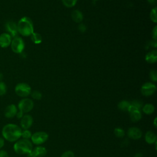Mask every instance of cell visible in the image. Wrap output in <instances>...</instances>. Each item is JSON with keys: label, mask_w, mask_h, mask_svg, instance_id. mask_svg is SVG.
<instances>
[{"label": "cell", "mask_w": 157, "mask_h": 157, "mask_svg": "<svg viewBox=\"0 0 157 157\" xmlns=\"http://www.w3.org/2000/svg\"><path fill=\"white\" fill-rule=\"evenodd\" d=\"M150 79L154 82H156L157 80V74L155 70H151L150 72Z\"/></svg>", "instance_id": "28"}, {"label": "cell", "mask_w": 157, "mask_h": 157, "mask_svg": "<svg viewBox=\"0 0 157 157\" xmlns=\"http://www.w3.org/2000/svg\"><path fill=\"white\" fill-rule=\"evenodd\" d=\"M33 118L30 115H25L21 118L20 125L24 129H28L33 124Z\"/></svg>", "instance_id": "13"}, {"label": "cell", "mask_w": 157, "mask_h": 157, "mask_svg": "<svg viewBox=\"0 0 157 157\" xmlns=\"http://www.w3.org/2000/svg\"><path fill=\"white\" fill-rule=\"evenodd\" d=\"M131 104L132 105H133V106L137 107V108L139 109V110L140 109V108H141V107H142V102H139V101H133Z\"/></svg>", "instance_id": "30"}, {"label": "cell", "mask_w": 157, "mask_h": 157, "mask_svg": "<svg viewBox=\"0 0 157 157\" xmlns=\"http://www.w3.org/2000/svg\"><path fill=\"white\" fill-rule=\"evenodd\" d=\"M31 136H32L31 132L28 129H24L23 131H21V137H22L23 139H29V138L31 137Z\"/></svg>", "instance_id": "26"}, {"label": "cell", "mask_w": 157, "mask_h": 157, "mask_svg": "<svg viewBox=\"0 0 157 157\" xmlns=\"http://www.w3.org/2000/svg\"><path fill=\"white\" fill-rule=\"evenodd\" d=\"M145 60L149 63H155L157 60V52L156 50H153L148 52L145 56Z\"/></svg>", "instance_id": "18"}, {"label": "cell", "mask_w": 157, "mask_h": 157, "mask_svg": "<svg viewBox=\"0 0 157 157\" xmlns=\"http://www.w3.org/2000/svg\"><path fill=\"white\" fill-rule=\"evenodd\" d=\"M71 17L73 21H74L75 23H81L83 19V16L82 13L78 10H74L72 11L71 13Z\"/></svg>", "instance_id": "17"}, {"label": "cell", "mask_w": 157, "mask_h": 157, "mask_svg": "<svg viewBox=\"0 0 157 157\" xmlns=\"http://www.w3.org/2000/svg\"><path fill=\"white\" fill-rule=\"evenodd\" d=\"M156 87L155 84L150 83V82H147L144 83L140 89L141 93L145 96H150L155 93L156 91Z\"/></svg>", "instance_id": "8"}, {"label": "cell", "mask_w": 157, "mask_h": 157, "mask_svg": "<svg viewBox=\"0 0 157 157\" xmlns=\"http://www.w3.org/2000/svg\"><path fill=\"white\" fill-rule=\"evenodd\" d=\"M2 78H3V75H2V74H1V73H0V82H1V81H2Z\"/></svg>", "instance_id": "39"}, {"label": "cell", "mask_w": 157, "mask_h": 157, "mask_svg": "<svg viewBox=\"0 0 157 157\" xmlns=\"http://www.w3.org/2000/svg\"><path fill=\"white\" fill-rule=\"evenodd\" d=\"M5 29L7 31V33L10 34V36L13 38L17 36V34L18 33L17 29V25L15 22L12 21H7L6 23Z\"/></svg>", "instance_id": "9"}, {"label": "cell", "mask_w": 157, "mask_h": 157, "mask_svg": "<svg viewBox=\"0 0 157 157\" xmlns=\"http://www.w3.org/2000/svg\"><path fill=\"white\" fill-rule=\"evenodd\" d=\"M10 47L12 50L15 53H21L25 48L23 40L18 36H16L12 39Z\"/></svg>", "instance_id": "5"}, {"label": "cell", "mask_w": 157, "mask_h": 157, "mask_svg": "<svg viewBox=\"0 0 157 157\" xmlns=\"http://www.w3.org/2000/svg\"><path fill=\"white\" fill-rule=\"evenodd\" d=\"M61 157H74V154L72 151L67 150L64 152Z\"/></svg>", "instance_id": "29"}, {"label": "cell", "mask_w": 157, "mask_h": 157, "mask_svg": "<svg viewBox=\"0 0 157 157\" xmlns=\"http://www.w3.org/2000/svg\"><path fill=\"white\" fill-rule=\"evenodd\" d=\"M156 31H157L156 26H155V28H153V29L152 31V36L155 40H156Z\"/></svg>", "instance_id": "33"}, {"label": "cell", "mask_w": 157, "mask_h": 157, "mask_svg": "<svg viewBox=\"0 0 157 157\" xmlns=\"http://www.w3.org/2000/svg\"><path fill=\"white\" fill-rule=\"evenodd\" d=\"M93 1H98V0H93Z\"/></svg>", "instance_id": "40"}, {"label": "cell", "mask_w": 157, "mask_h": 157, "mask_svg": "<svg viewBox=\"0 0 157 157\" xmlns=\"http://www.w3.org/2000/svg\"><path fill=\"white\" fill-rule=\"evenodd\" d=\"M131 105V103L126 101H121L118 104V107L119 109L123 111H128L129 107Z\"/></svg>", "instance_id": "20"}, {"label": "cell", "mask_w": 157, "mask_h": 157, "mask_svg": "<svg viewBox=\"0 0 157 157\" xmlns=\"http://www.w3.org/2000/svg\"><path fill=\"white\" fill-rule=\"evenodd\" d=\"M15 93L20 97L26 98L31 93L30 86L26 83H19L15 88Z\"/></svg>", "instance_id": "4"}, {"label": "cell", "mask_w": 157, "mask_h": 157, "mask_svg": "<svg viewBox=\"0 0 157 157\" xmlns=\"http://www.w3.org/2000/svg\"><path fill=\"white\" fill-rule=\"evenodd\" d=\"M77 2V0H62V2L64 6L66 7H74Z\"/></svg>", "instance_id": "22"}, {"label": "cell", "mask_w": 157, "mask_h": 157, "mask_svg": "<svg viewBox=\"0 0 157 157\" xmlns=\"http://www.w3.org/2000/svg\"><path fill=\"white\" fill-rule=\"evenodd\" d=\"M134 157H142V155L140 153H137L136 154Z\"/></svg>", "instance_id": "38"}, {"label": "cell", "mask_w": 157, "mask_h": 157, "mask_svg": "<svg viewBox=\"0 0 157 157\" xmlns=\"http://www.w3.org/2000/svg\"><path fill=\"white\" fill-rule=\"evenodd\" d=\"M142 111L147 115L152 114L155 111V107L151 104H146L143 106Z\"/></svg>", "instance_id": "19"}, {"label": "cell", "mask_w": 157, "mask_h": 157, "mask_svg": "<svg viewBox=\"0 0 157 157\" xmlns=\"http://www.w3.org/2000/svg\"><path fill=\"white\" fill-rule=\"evenodd\" d=\"M30 36H31V39L33 41V42L36 44H39L40 43H41V42L42 40L41 35L37 33L34 32Z\"/></svg>", "instance_id": "21"}, {"label": "cell", "mask_w": 157, "mask_h": 157, "mask_svg": "<svg viewBox=\"0 0 157 157\" xmlns=\"http://www.w3.org/2000/svg\"><path fill=\"white\" fill-rule=\"evenodd\" d=\"M128 112L129 113L131 121L136 122L139 121L142 118V114L139 109L131 104Z\"/></svg>", "instance_id": "10"}, {"label": "cell", "mask_w": 157, "mask_h": 157, "mask_svg": "<svg viewBox=\"0 0 157 157\" xmlns=\"http://www.w3.org/2000/svg\"><path fill=\"white\" fill-rule=\"evenodd\" d=\"M150 17L151 20L154 22L156 23L157 21V15H156V7H155L153 9H151L150 14Z\"/></svg>", "instance_id": "24"}, {"label": "cell", "mask_w": 157, "mask_h": 157, "mask_svg": "<svg viewBox=\"0 0 157 157\" xmlns=\"http://www.w3.org/2000/svg\"><path fill=\"white\" fill-rule=\"evenodd\" d=\"M78 30H79L80 32L84 33V32L86 31V26H85L84 24L80 23V24L78 26Z\"/></svg>", "instance_id": "31"}, {"label": "cell", "mask_w": 157, "mask_h": 157, "mask_svg": "<svg viewBox=\"0 0 157 157\" xmlns=\"http://www.w3.org/2000/svg\"><path fill=\"white\" fill-rule=\"evenodd\" d=\"M34 107L33 101L29 98L22 99L18 104V108L22 113H28L30 112Z\"/></svg>", "instance_id": "6"}, {"label": "cell", "mask_w": 157, "mask_h": 157, "mask_svg": "<svg viewBox=\"0 0 157 157\" xmlns=\"http://www.w3.org/2000/svg\"><path fill=\"white\" fill-rule=\"evenodd\" d=\"M114 134L116 137H117L118 138H121V137H124L125 132L123 129H121L120 128H116L114 129Z\"/></svg>", "instance_id": "23"}, {"label": "cell", "mask_w": 157, "mask_h": 157, "mask_svg": "<svg viewBox=\"0 0 157 157\" xmlns=\"http://www.w3.org/2000/svg\"><path fill=\"white\" fill-rule=\"evenodd\" d=\"M156 119H157V118H156V117H155V120H154V121H153V125H154V126H155V128H156V127H157Z\"/></svg>", "instance_id": "36"}, {"label": "cell", "mask_w": 157, "mask_h": 157, "mask_svg": "<svg viewBox=\"0 0 157 157\" xmlns=\"http://www.w3.org/2000/svg\"><path fill=\"white\" fill-rule=\"evenodd\" d=\"M145 140L147 144H153L157 141V137L153 131H148L145 135Z\"/></svg>", "instance_id": "16"}, {"label": "cell", "mask_w": 157, "mask_h": 157, "mask_svg": "<svg viewBox=\"0 0 157 157\" xmlns=\"http://www.w3.org/2000/svg\"><path fill=\"white\" fill-rule=\"evenodd\" d=\"M0 157H9V155L6 151L0 150Z\"/></svg>", "instance_id": "32"}, {"label": "cell", "mask_w": 157, "mask_h": 157, "mask_svg": "<svg viewBox=\"0 0 157 157\" xmlns=\"http://www.w3.org/2000/svg\"><path fill=\"white\" fill-rule=\"evenodd\" d=\"M4 145V139L2 137H0V150L3 147Z\"/></svg>", "instance_id": "35"}, {"label": "cell", "mask_w": 157, "mask_h": 157, "mask_svg": "<svg viewBox=\"0 0 157 157\" xmlns=\"http://www.w3.org/2000/svg\"><path fill=\"white\" fill-rule=\"evenodd\" d=\"M17 25L18 33L23 36H29L34 33L33 21L27 17H22Z\"/></svg>", "instance_id": "2"}, {"label": "cell", "mask_w": 157, "mask_h": 157, "mask_svg": "<svg viewBox=\"0 0 157 157\" xmlns=\"http://www.w3.org/2000/svg\"><path fill=\"white\" fill-rule=\"evenodd\" d=\"M128 136L134 140L139 139L142 136V132L137 127L129 128L127 131Z\"/></svg>", "instance_id": "12"}, {"label": "cell", "mask_w": 157, "mask_h": 157, "mask_svg": "<svg viewBox=\"0 0 157 157\" xmlns=\"http://www.w3.org/2000/svg\"><path fill=\"white\" fill-rule=\"evenodd\" d=\"M47 152V149L45 147L39 146L33 149L29 153L27 154V155L28 157H43L46 155Z\"/></svg>", "instance_id": "11"}, {"label": "cell", "mask_w": 157, "mask_h": 157, "mask_svg": "<svg viewBox=\"0 0 157 157\" xmlns=\"http://www.w3.org/2000/svg\"><path fill=\"white\" fill-rule=\"evenodd\" d=\"M21 129L17 124H6L2 130L3 137L9 142L17 141L21 135Z\"/></svg>", "instance_id": "1"}, {"label": "cell", "mask_w": 157, "mask_h": 157, "mask_svg": "<svg viewBox=\"0 0 157 157\" xmlns=\"http://www.w3.org/2000/svg\"><path fill=\"white\" fill-rule=\"evenodd\" d=\"M23 116V113H22V112H20V110H19L18 112H17V114H16V117H17L18 119L21 118Z\"/></svg>", "instance_id": "34"}, {"label": "cell", "mask_w": 157, "mask_h": 157, "mask_svg": "<svg viewBox=\"0 0 157 157\" xmlns=\"http://www.w3.org/2000/svg\"><path fill=\"white\" fill-rule=\"evenodd\" d=\"M12 37L7 33H2L0 35V47L2 48H7L10 45Z\"/></svg>", "instance_id": "14"}, {"label": "cell", "mask_w": 157, "mask_h": 157, "mask_svg": "<svg viewBox=\"0 0 157 157\" xmlns=\"http://www.w3.org/2000/svg\"><path fill=\"white\" fill-rule=\"evenodd\" d=\"M148 2L151 4H155V2H156V0H148Z\"/></svg>", "instance_id": "37"}, {"label": "cell", "mask_w": 157, "mask_h": 157, "mask_svg": "<svg viewBox=\"0 0 157 157\" xmlns=\"http://www.w3.org/2000/svg\"><path fill=\"white\" fill-rule=\"evenodd\" d=\"M31 95V97L34 99H36V100H40L42 98V94L40 91H37V90H35V91H33V92L31 93L30 94Z\"/></svg>", "instance_id": "25"}, {"label": "cell", "mask_w": 157, "mask_h": 157, "mask_svg": "<svg viewBox=\"0 0 157 157\" xmlns=\"http://www.w3.org/2000/svg\"><path fill=\"white\" fill-rule=\"evenodd\" d=\"M48 138V135L44 131H39L34 133L31 136V141L35 145H40L45 142Z\"/></svg>", "instance_id": "7"}, {"label": "cell", "mask_w": 157, "mask_h": 157, "mask_svg": "<svg viewBox=\"0 0 157 157\" xmlns=\"http://www.w3.org/2000/svg\"><path fill=\"white\" fill-rule=\"evenodd\" d=\"M17 108L14 104H10L6 107L4 110V116L8 118H12L16 116Z\"/></svg>", "instance_id": "15"}, {"label": "cell", "mask_w": 157, "mask_h": 157, "mask_svg": "<svg viewBox=\"0 0 157 157\" xmlns=\"http://www.w3.org/2000/svg\"><path fill=\"white\" fill-rule=\"evenodd\" d=\"M7 86L6 83L1 81L0 82V96H3L6 93Z\"/></svg>", "instance_id": "27"}, {"label": "cell", "mask_w": 157, "mask_h": 157, "mask_svg": "<svg viewBox=\"0 0 157 157\" xmlns=\"http://www.w3.org/2000/svg\"><path fill=\"white\" fill-rule=\"evenodd\" d=\"M14 151L20 155L28 154L29 153L33 148V144L29 139H22L17 140L13 145Z\"/></svg>", "instance_id": "3"}]
</instances>
